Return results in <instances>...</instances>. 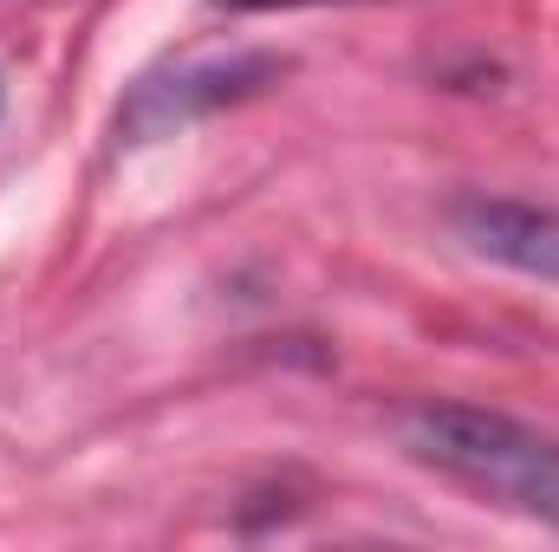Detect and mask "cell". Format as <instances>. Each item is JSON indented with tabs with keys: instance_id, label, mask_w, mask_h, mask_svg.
<instances>
[{
	"instance_id": "obj_1",
	"label": "cell",
	"mask_w": 559,
	"mask_h": 552,
	"mask_svg": "<svg viewBox=\"0 0 559 552\" xmlns=\"http://www.w3.org/2000/svg\"><path fill=\"white\" fill-rule=\"evenodd\" d=\"M397 442L423 468L559 527V442L468 404H417L397 416Z\"/></svg>"
},
{
	"instance_id": "obj_2",
	"label": "cell",
	"mask_w": 559,
	"mask_h": 552,
	"mask_svg": "<svg viewBox=\"0 0 559 552\" xmlns=\"http://www.w3.org/2000/svg\"><path fill=\"white\" fill-rule=\"evenodd\" d=\"M455 235L481 254L501 261L514 274L559 279V208H534V202H501V195H468L455 202Z\"/></svg>"
},
{
	"instance_id": "obj_3",
	"label": "cell",
	"mask_w": 559,
	"mask_h": 552,
	"mask_svg": "<svg viewBox=\"0 0 559 552\" xmlns=\"http://www.w3.org/2000/svg\"><path fill=\"white\" fill-rule=\"evenodd\" d=\"M267 72H274V59H215V65H189V72H176V79H150L138 98H131V111H124V131H131V137L169 131V124H182L189 111H209V105H228V98L254 92Z\"/></svg>"
},
{
	"instance_id": "obj_4",
	"label": "cell",
	"mask_w": 559,
	"mask_h": 552,
	"mask_svg": "<svg viewBox=\"0 0 559 552\" xmlns=\"http://www.w3.org/2000/svg\"><path fill=\"white\" fill-rule=\"evenodd\" d=\"M215 7H235V13H267V7H325V0H215Z\"/></svg>"
}]
</instances>
